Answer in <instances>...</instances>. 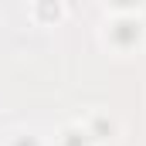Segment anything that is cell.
I'll list each match as a JSON object with an SVG mask.
<instances>
[{"instance_id": "obj_1", "label": "cell", "mask_w": 146, "mask_h": 146, "mask_svg": "<svg viewBox=\"0 0 146 146\" xmlns=\"http://www.w3.org/2000/svg\"><path fill=\"white\" fill-rule=\"evenodd\" d=\"M106 41H109L115 51H133L146 41V21L143 10L133 7V3H115L106 10Z\"/></svg>"}, {"instance_id": "obj_4", "label": "cell", "mask_w": 146, "mask_h": 146, "mask_svg": "<svg viewBox=\"0 0 146 146\" xmlns=\"http://www.w3.org/2000/svg\"><path fill=\"white\" fill-rule=\"evenodd\" d=\"M58 146H95L92 136L82 129V122H68L61 133H58Z\"/></svg>"}, {"instance_id": "obj_2", "label": "cell", "mask_w": 146, "mask_h": 146, "mask_svg": "<svg viewBox=\"0 0 146 146\" xmlns=\"http://www.w3.org/2000/svg\"><path fill=\"white\" fill-rule=\"evenodd\" d=\"M78 122H82V129L92 136V143H106V139H112V133H115V119L106 115L102 109H92L85 119H78Z\"/></svg>"}, {"instance_id": "obj_5", "label": "cell", "mask_w": 146, "mask_h": 146, "mask_svg": "<svg viewBox=\"0 0 146 146\" xmlns=\"http://www.w3.org/2000/svg\"><path fill=\"white\" fill-rule=\"evenodd\" d=\"M10 146H44V143H41L37 133H24V129H21V133L10 136Z\"/></svg>"}, {"instance_id": "obj_3", "label": "cell", "mask_w": 146, "mask_h": 146, "mask_svg": "<svg viewBox=\"0 0 146 146\" xmlns=\"http://www.w3.org/2000/svg\"><path fill=\"white\" fill-rule=\"evenodd\" d=\"M27 14L41 21V24H48V21H61L65 17V3L61 0H34L31 7H27Z\"/></svg>"}]
</instances>
